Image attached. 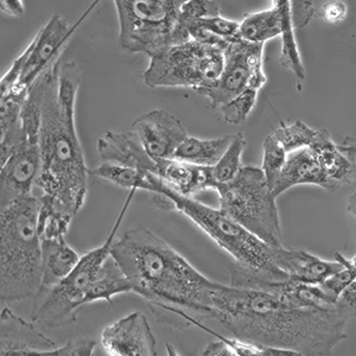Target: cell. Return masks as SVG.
Returning <instances> with one entry per match:
<instances>
[{
    "label": "cell",
    "instance_id": "1",
    "mask_svg": "<svg viewBox=\"0 0 356 356\" xmlns=\"http://www.w3.org/2000/svg\"><path fill=\"white\" fill-rule=\"evenodd\" d=\"M354 316L356 309L341 300L334 308L300 309L272 292L221 283L211 295V318L235 339L304 356L330 355Z\"/></svg>",
    "mask_w": 356,
    "mask_h": 356
},
{
    "label": "cell",
    "instance_id": "2",
    "mask_svg": "<svg viewBox=\"0 0 356 356\" xmlns=\"http://www.w3.org/2000/svg\"><path fill=\"white\" fill-rule=\"evenodd\" d=\"M42 85V168L36 186L75 216L85 204L90 170L75 124L81 85L76 62H55L38 77Z\"/></svg>",
    "mask_w": 356,
    "mask_h": 356
},
{
    "label": "cell",
    "instance_id": "3",
    "mask_svg": "<svg viewBox=\"0 0 356 356\" xmlns=\"http://www.w3.org/2000/svg\"><path fill=\"white\" fill-rule=\"evenodd\" d=\"M111 257L132 292L152 308L191 309L211 317V295L220 283L197 271L154 232L143 226L124 232Z\"/></svg>",
    "mask_w": 356,
    "mask_h": 356
},
{
    "label": "cell",
    "instance_id": "4",
    "mask_svg": "<svg viewBox=\"0 0 356 356\" xmlns=\"http://www.w3.org/2000/svg\"><path fill=\"white\" fill-rule=\"evenodd\" d=\"M40 197L0 206V300L35 298L42 283V240L37 231Z\"/></svg>",
    "mask_w": 356,
    "mask_h": 356
},
{
    "label": "cell",
    "instance_id": "5",
    "mask_svg": "<svg viewBox=\"0 0 356 356\" xmlns=\"http://www.w3.org/2000/svg\"><path fill=\"white\" fill-rule=\"evenodd\" d=\"M146 179L149 182L147 193L162 195L169 200L174 211L191 219L218 246L231 255L235 260V265L273 282L290 280L275 266L272 247L247 231L220 208L215 209L197 200L178 195L168 189L154 174L147 175Z\"/></svg>",
    "mask_w": 356,
    "mask_h": 356
},
{
    "label": "cell",
    "instance_id": "6",
    "mask_svg": "<svg viewBox=\"0 0 356 356\" xmlns=\"http://www.w3.org/2000/svg\"><path fill=\"white\" fill-rule=\"evenodd\" d=\"M137 189L129 193L117 221L105 243L82 255L72 273L55 288L42 290L33 298L31 320L47 328H60L77 320V315L86 305V297L94 282L99 278L115 241L120 225L125 218Z\"/></svg>",
    "mask_w": 356,
    "mask_h": 356
},
{
    "label": "cell",
    "instance_id": "7",
    "mask_svg": "<svg viewBox=\"0 0 356 356\" xmlns=\"http://www.w3.org/2000/svg\"><path fill=\"white\" fill-rule=\"evenodd\" d=\"M184 0H115L119 44L127 53L156 56L191 38L179 22Z\"/></svg>",
    "mask_w": 356,
    "mask_h": 356
},
{
    "label": "cell",
    "instance_id": "8",
    "mask_svg": "<svg viewBox=\"0 0 356 356\" xmlns=\"http://www.w3.org/2000/svg\"><path fill=\"white\" fill-rule=\"evenodd\" d=\"M220 209L271 247L283 245L280 211L261 168L243 166L238 176L216 189Z\"/></svg>",
    "mask_w": 356,
    "mask_h": 356
},
{
    "label": "cell",
    "instance_id": "9",
    "mask_svg": "<svg viewBox=\"0 0 356 356\" xmlns=\"http://www.w3.org/2000/svg\"><path fill=\"white\" fill-rule=\"evenodd\" d=\"M223 65L222 49L191 40L150 57L143 80L150 88H191L199 92L219 79Z\"/></svg>",
    "mask_w": 356,
    "mask_h": 356
},
{
    "label": "cell",
    "instance_id": "10",
    "mask_svg": "<svg viewBox=\"0 0 356 356\" xmlns=\"http://www.w3.org/2000/svg\"><path fill=\"white\" fill-rule=\"evenodd\" d=\"M264 47L243 40L232 43L225 51V65L219 79L196 93L220 108L248 89L259 92L267 81L263 70Z\"/></svg>",
    "mask_w": 356,
    "mask_h": 356
},
{
    "label": "cell",
    "instance_id": "11",
    "mask_svg": "<svg viewBox=\"0 0 356 356\" xmlns=\"http://www.w3.org/2000/svg\"><path fill=\"white\" fill-rule=\"evenodd\" d=\"M99 3L100 1L92 3L74 24H70L65 17L56 13L42 26L36 36L33 37V41L30 42L31 51L25 65L24 72L18 85L11 92L28 93L29 89L37 79L49 67L60 60V55L65 50V45L68 44L69 40Z\"/></svg>",
    "mask_w": 356,
    "mask_h": 356
},
{
    "label": "cell",
    "instance_id": "12",
    "mask_svg": "<svg viewBox=\"0 0 356 356\" xmlns=\"http://www.w3.org/2000/svg\"><path fill=\"white\" fill-rule=\"evenodd\" d=\"M0 202L6 206L15 200L33 195V186L42 168L40 143L21 142L6 150H0Z\"/></svg>",
    "mask_w": 356,
    "mask_h": 356
},
{
    "label": "cell",
    "instance_id": "13",
    "mask_svg": "<svg viewBox=\"0 0 356 356\" xmlns=\"http://www.w3.org/2000/svg\"><path fill=\"white\" fill-rule=\"evenodd\" d=\"M132 134L154 162L172 159L189 137L182 120L163 108L138 117L132 124Z\"/></svg>",
    "mask_w": 356,
    "mask_h": 356
},
{
    "label": "cell",
    "instance_id": "14",
    "mask_svg": "<svg viewBox=\"0 0 356 356\" xmlns=\"http://www.w3.org/2000/svg\"><path fill=\"white\" fill-rule=\"evenodd\" d=\"M102 344L110 356H157V341L146 316L131 312L102 332Z\"/></svg>",
    "mask_w": 356,
    "mask_h": 356
},
{
    "label": "cell",
    "instance_id": "15",
    "mask_svg": "<svg viewBox=\"0 0 356 356\" xmlns=\"http://www.w3.org/2000/svg\"><path fill=\"white\" fill-rule=\"evenodd\" d=\"M275 266L295 283L322 285L342 268L339 261H327L302 250H289L286 247H272Z\"/></svg>",
    "mask_w": 356,
    "mask_h": 356
},
{
    "label": "cell",
    "instance_id": "16",
    "mask_svg": "<svg viewBox=\"0 0 356 356\" xmlns=\"http://www.w3.org/2000/svg\"><path fill=\"white\" fill-rule=\"evenodd\" d=\"M97 146L102 163L131 168L143 175L156 174L157 164L146 154L132 132L122 134L107 131L99 138Z\"/></svg>",
    "mask_w": 356,
    "mask_h": 356
},
{
    "label": "cell",
    "instance_id": "17",
    "mask_svg": "<svg viewBox=\"0 0 356 356\" xmlns=\"http://www.w3.org/2000/svg\"><path fill=\"white\" fill-rule=\"evenodd\" d=\"M312 184L321 186L329 193L337 191L334 184L325 176L320 164L316 161L309 147L288 154V159L280 177L272 188L275 199L295 186Z\"/></svg>",
    "mask_w": 356,
    "mask_h": 356
},
{
    "label": "cell",
    "instance_id": "18",
    "mask_svg": "<svg viewBox=\"0 0 356 356\" xmlns=\"http://www.w3.org/2000/svg\"><path fill=\"white\" fill-rule=\"evenodd\" d=\"M156 176L170 191L184 197L194 199L200 191L211 189L209 168L193 165L178 159L156 162Z\"/></svg>",
    "mask_w": 356,
    "mask_h": 356
},
{
    "label": "cell",
    "instance_id": "19",
    "mask_svg": "<svg viewBox=\"0 0 356 356\" xmlns=\"http://www.w3.org/2000/svg\"><path fill=\"white\" fill-rule=\"evenodd\" d=\"M309 149L337 191L341 186L355 179L356 163L352 162L347 154L341 150L340 146L334 143L330 134L325 129L317 131Z\"/></svg>",
    "mask_w": 356,
    "mask_h": 356
},
{
    "label": "cell",
    "instance_id": "20",
    "mask_svg": "<svg viewBox=\"0 0 356 356\" xmlns=\"http://www.w3.org/2000/svg\"><path fill=\"white\" fill-rule=\"evenodd\" d=\"M0 327V349L51 350L56 348L53 340L36 329L33 323L26 322L11 312L6 305L1 308Z\"/></svg>",
    "mask_w": 356,
    "mask_h": 356
},
{
    "label": "cell",
    "instance_id": "21",
    "mask_svg": "<svg viewBox=\"0 0 356 356\" xmlns=\"http://www.w3.org/2000/svg\"><path fill=\"white\" fill-rule=\"evenodd\" d=\"M80 255L69 246L65 238L42 241V290L58 285L76 266ZM38 291V292H40Z\"/></svg>",
    "mask_w": 356,
    "mask_h": 356
},
{
    "label": "cell",
    "instance_id": "22",
    "mask_svg": "<svg viewBox=\"0 0 356 356\" xmlns=\"http://www.w3.org/2000/svg\"><path fill=\"white\" fill-rule=\"evenodd\" d=\"M234 138L235 134L211 139L188 137L178 147L174 158L193 165L211 168L222 158Z\"/></svg>",
    "mask_w": 356,
    "mask_h": 356
},
{
    "label": "cell",
    "instance_id": "23",
    "mask_svg": "<svg viewBox=\"0 0 356 356\" xmlns=\"http://www.w3.org/2000/svg\"><path fill=\"white\" fill-rule=\"evenodd\" d=\"M275 3L280 8V19H282L280 65L283 68L288 69L293 73L298 83V90H300V85L307 77V73H305V67L300 58V50L296 41L295 26L292 22L291 1L275 0Z\"/></svg>",
    "mask_w": 356,
    "mask_h": 356
},
{
    "label": "cell",
    "instance_id": "24",
    "mask_svg": "<svg viewBox=\"0 0 356 356\" xmlns=\"http://www.w3.org/2000/svg\"><path fill=\"white\" fill-rule=\"evenodd\" d=\"M280 8L275 1L272 6L259 13H247L240 23V36L243 41L265 44L275 37L280 36L282 31Z\"/></svg>",
    "mask_w": 356,
    "mask_h": 356
},
{
    "label": "cell",
    "instance_id": "25",
    "mask_svg": "<svg viewBox=\"0 0 356 356\" xmlns=\"http://www.w3.org/2000/svg\"><path fill=\"white\" fill-rule=\"evenodd\" d=\"M40 211L37 220V231L43 240H55L65 238L72 225L74 215L48 195L40 197Z\"/></svg>",
    "mask_w": 356,
    "mask_h": 356
},
{
    "label": "cell",
    "instance_id": "26",
    "mask_svg": "<svg viewBox=\"0 0 356 356\" xmlns=\"http://www.w3.org/2000/svg\"><path fill=\"white\" fill-rule=\"evenodd\" d=\"M127 292H132L130 282L119 268L117 263L112 259V257H110V259L106 261L99 278L94 282L92 288L87 293L86 305L95 303L99 300H105L111 304L113 302L115 296L127 293Z\"/></svg>",
    "mask_w": 356,
    "mask_h": 356
},
{
    "label": "cell",
    "instance_id": "27",
    "mask_svg": "<svg viewBox=\"0 0 356 356\" xmlns=\"http://www.w3.org/2000/svg\"><path fill=\"white\" fill-rule=\"evenodd\" d=\"M162 309L165 310V312H170L172 315L181 317L183 320L189 322V323L193 324L195 327H197V328L201 329L203 332H208V334L218 337L220 340H222L223 342H226L227 344H229L232 348L234 349L235 352L238 353L240 356H304L300 354V353L289 350V349L275 348V347H268V346H264V344L246 342V341H241L239 339H235V337H226V336H222L219 332H214L211 328H208V327H206L204 324L201 323L199 321L195 320L194 317L188 315L184 310L170 308V307Z\"/></svg>",
    "mask_w": 356,
    "mask_h": 356
},
{
    "label": "cell",
    "instance_id": "28",
    "mask_svg": "<svg viewBox=\"0 0 356 356\" xmlns=\"http://www.w3.org/2000/svg\"><path fill=\"white\" fill-rule=\"evenodd\" d=\"M245 146L246 139L243 137V132L235 134L234 140L227 149L222 158L214 166L209 168L213 191H216L219 186L231 183L238 176L243 168L241 164V156L245 150Z\"/></svg>",
    "mask_w": 356,
    "mask_h": 356
},
{
    "label": "cell",
    "instance_id": "29",
    "mask_svg": "<svg viewBox=\"0 0 356 356\" xmlns=\"http://www.w3.org/2000/svg\"><path fill=\"white\" fill-rule=\"evenodd\" d=\"M90 176L102 178L107 182L113 183L115 186L129 191L137 189L147 191L149 188V182L146 179L147 175H143L139 171L125 166L102 163L95 170H90Z\"/></svg>",
    "mask_w": 356,
    "mask_h": 356
},
{
    "label": "cell",
    "instance_id": "30",
    "mask_svg": "<svg viewBox=\"0 0 356 356\" xmlns=\"http://www.w3.org/2000/svg\"><path fill=\"white\" fill-rule=\"evenodd\" d=\"M317 131L310 129L300 120H296L291 125L280 124V127L272 134V136L278 140L284 150L289 154L295 151L307 149L312 145L315 139Z\"/></svg>",
    "mask_w": 356,
    "mask_h": 356
},
{
    "label": "cell",
    "instance_id": "31",
    "mask_svg": "<svg viewBox=\"0 0 356 356\" xmlns=\"http://www.w3.org/2000/svg\"><path fill=\"white\" fill-rule=\"evenodd\" d=\"M288 159V152L284 150L278 140L273 136L268 134L263 144V170L267 184L272 188L280 177V172L283 170L284 165Z\"/></svg>",
    "mask_w": 356,
    "mask_h": 356
},
{
    "label": "cell",
    "instance_id": "32",
    "mask_svg": "<svg viewBox=\"0 0 356 356\" xmlns=\"http://www.w3.org/2000/svg\"><path fill=\"white\" fill-rule=\"evenodd\" d=\"M258 94V90L248 89L240 94L239 97H234L232 102H227L226 105L221 106L220 112L223 120L232 125H240L246 122L248 115L254 110Z\"/></svg>",
    "mask_w": 356,
    "mask_h": 356
},
{
    "label": "cell",
    "instance_id": "33",
    "mask_svg": "<svg viewBox=\"0 0 356 356\" xmlns=\"http://www.w3.org/2000/svg\"><path fill=\"white\" fill-rule=\"evenodd\" d=\"M222 16L219 1L213 0H188L183 3L179 21H196L208 17Z\"/></svg>",
    "mask_w": 356,
    "mask_h": 356
},
{
    "label": "cell",
    "instance_id": "34",
    "mask_svg": "<svg viewBox=\"0 0 356 356\" xmlns=\"http://www.w3.org/2000/svg\"><path fill=\"white\" fill-rule=\"evenodd\" d=\"M30 51H31V45L29 43L24 51L17 57L11 67L8 68V72L1 76V80H0V95L10 93L18 85V82H19L22 75H23V72H24L25 65L28 62Z\"/></svg>",
    "mask_w": 356,
    "mask_h": 356
},
{
    "label": "cell",
    "instance_id": "35",
    "mask_svg": "<svg viewBox=\"0 0 356 356\" xmlns=\"http://www.w3.org/2000/svg\"><path fill=\"white\" fill-rule=\"evenodd\" d=\"M97 341L87 336L70 340L60 348L53 349V356H94Z\"/></svg>",
    "mask_w": 356,
    "mask_h": 356
},
{
    "label": "cell",
    "instance_id": "36",
    "mask_svg": "<svg viewBox=\"0 0 356 356\" xmlns=\"http://www.w3.org/2000/svg\"><path fill=\"white\" fill-rule=\"evenodd\" d=\"M347 13H348L347 5L339 0L323 3L318 8H316V17H321L329 23H340L344 21Z\"/></svg>",
    "mask_w": 356,
    "mask_h": 356
},
{
    "label": "cell",
    "instance_id": "37",
    "mask_svg": "<svg viewBox=\"0 0 356 356\" xmlns=\"http://www.w3.org/2000/svg\"><path fill=\"white\" fill-rule=\"evenodd\" d=\"M316 3L312 1H291L292 22L296 28H304L316 17Z\"/></svg>",
    "mask_w": 356,
    "mask_h": 356
},
{
    "label": "cell",
    "instance_id": "38",
    "mask_svg": "<svg viewBox=\"0 0 356 356\" xmlns=\"http://www.w3.org/2000/svg\"><path fill=\"white\" fill-rule=\"evenodd\" d=\"M200 356H240L229 344L218 339L207 344Z\"/></svg>",
    "mask_w": 356,
    "mask_h": 356
},
{
    "label": "cell",
    "instance_id": "39",
    "mask_svg": "<svg viewBox=\"0 0 356 356\" xmlns=\"http://www.w3.org/2000/svg\"><path fill=\"white\" fill-rule=\"evenodd\" d=\"M0 10L6 16L23 17L25 13L24 3L22 0H1Z\"/></svg>",
    "mask_w": 356,
    "mask_h": 356
},
{
    "label": "cell",
    "instance_id": "40",
    "mask_svg": "<svg viewBox=\"0 0 356 356\" xmlns=\"http://www.w3.org/2000/svg\"><path fill=\"white\" fill-rule=\"evenodd\" d=\"M0 356H53L51 350H33V349H0Z\"/></svg>",
    "mask_w": 356,
    "mask_h": 356
},
{
    "label": "cell",
    "instance_id": "41",
    "mask_svg": "<svg viewBox=\"0 0 356 356\" xmlns=\"http://www.w3.org/2000/svg\"><path fill=\"white\" fill-rule=\"evenodd\" d=\"M342 303L356 309V280L353 282L346 291L341 295L340 300Z\"/></svg>",
    "mask_w": 356,
    "mask_h": 356
},
{
    "label": "cell",
    "instance_id": "42",
    "mask_svg": "<svg viewBox=\"0 0 356 356\" xmlns=\"http://www.w3.org/2000/svg\"><path fill=\"white\" fill-rule=\"evenodd\" d=\"M347 208L348 211L353 216L356 218V193H353L348 197V202H347Z\"/></svg>",
    "mask_w": 356,
    "mask_h": 356
},
{
    "label": "cell",
    "instance_id": "43",
    "mask_svg": "<svg viewBox=\"0 0 356 356\" xmlns=\"http://www.w3.org/2000/svg\"><path fill=\"white\" fill-rule=\"evenodd\" d=\"M166 356H181L179 353L177 352V349L175 347L174 344L166 343Z\"/></svg>",
    "mask_w": 356,
    "mask_h": 356
}]
</instances>
